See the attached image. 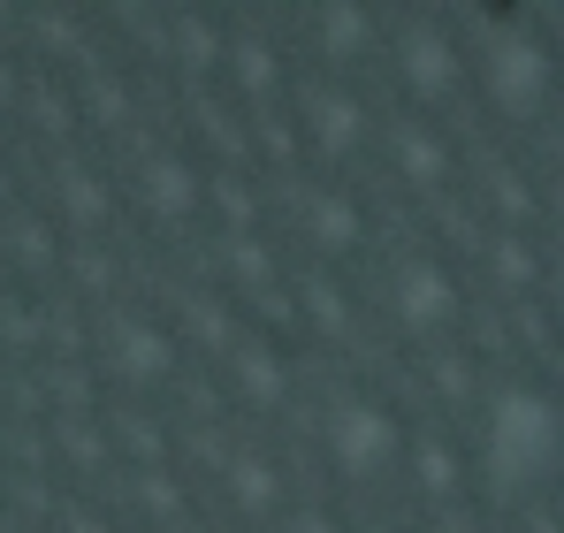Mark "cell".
I'll return each instance as SVG.
<instances>
[{"label": "cell", "instance_id": "20", "mask_svg": "<svg viewBox=\"0 0 564 533\" xmlns=\"http://www.w3.org/2000/svg\"><path fill=\"white\" fill-rule=\"evenodd\" d=\"M542 313H550V328L564 336V252H550V274H542Z\"/></svg>", "mask_w": 564, "mask_h": 533}, {"label": "cell", "instance_id": "21", "mask_svg": "<svg viewBox=\"0 0 564 533\" xmlns=\"http://www.w3.org/2000/svg\"><path fill=\"white\" fill-rule=\"evenodd\" d=\"M367 533H404V526H367Z\"/></svg>", "mask_w": 564, "mask_h": 533}, {"label": "cell", "instance_id": "16", "mask_svg": "<svg viewBox=\"0 0 564 533\" xmlns=\"http://www.w3.org/2000/svg\"><path fill=\"white\" fill-rule=\"evenodd\" d=\"M221 266H229V282H237V290H260V297L275 290V252H268L260 237H245V229L221 244Z\"/></svg>", "mask_w": 564, "mask_h": 533}, {"label": "cell", "instance_id": "19", "mask_svg": "<svg viewBox=\"0 0 564 533\" xmlns=\"http://www.w3.org/2000/svg\"><path fill=\"white\" fill-rule=\"evenodd\" d=\"M275 533H351V526H344V519H336L328 503H290Z\"/></svg>", "mask_w": 564, "mask_h": 533}, {"label": "cell", "instance_id": "8", "mask_svg": "<svg viewBox=\"0 0 564 533\" xmlns=\"http://www.w3.org/2000/svg\"><path fill=\"white\" fill-rule=\"evenodd\" d=\"M297 237H305V252L328 266L359 260L367 244H375V214H367V198L351 191V183H313L305 198H297Z\"/></svg>", "mask_w": 564, "mask_h": 533}, {"label": "cell", "instance_id": "3", "mask_svg": "<svg viewBox=\"0 0 564 533\" xmlns=\"http://www.w3.org/2000/svg\"><path fill=\"white\" fill-rule=\"evenodd\" d=\"M412 443H420V427L389 404V396H336L328 412H321V457H328V472L344 480V488H359V496H381V488H397L404 480V465H412Z\"/></svg>", "mask_w": 564, "mask_h": 533}, {"label": "cell", "instance_id": "6", "mask_svg": "<svg viewBox=\"0 0 564 533\" xmlns=\"http://www.w3.org/2000/svg\"><path fill=\"white\" fill-rule=\"evenodd\" d=\"M305 46H313L321 77L359 85L375 62H389V23H381L367 0H321V8L305 15Z\"/></svg>", "mask_w": 564, "mask_h": 533}, {"label": "cell", "instance_id": "10", "mask_svg": "<svg viewBox=\"0 0 564 533\" xmlns=\"http://www.w3.org/2000/svg\"><path fill=\"white\" fill-rule=\"evenodd\" d=\"M138 191H145V206H153L169 229H184L191 214L206 206V168H198L191 153H153L145 176H138Z\"/></svg>", "mask_w": 564, "mask_h": 533}, {"label": "cell", "instance_id": "1", "mask_svg": "<svg viewBox=\"0 0 564 533\" xmlns=\"http://www.w3.org/2000/svg\"><path fill=\"white\" fill-rule=\"evenodd\" d=\"M473 488L496 503H550L564 488V389L550 373H496L466 427Z\"/></svg>", "mask_w": 564, "mask_h": 533}, {"label": "cell", "instance_id": "5", "mask_svg": "<svg viewBox=\"0 0 564 533\" xmlns=\"http://www.w3.org/2000/svg\"><path fill=\"white\" fill-rule=\"evenodd\" d=\"M381 313L412 344H451L466 328V274L443 260V252H404V260L381 274Z\"/></svg>", "mask_w": 564, "mask_h": 533}, {"label": "cell", "instance_id": "15", "mask_svg": "<svg viewBox=\"0 0 564 533\" xmlns=\"http://www.w3.org/2000/svg\"><path fill=\"white\" fill-rule=\"evenodd\" d=\"M229 77H237V91H252V99L282 91V85H290L282 46H275V39H237V46H229Z\"/></svg>", "mask_w": 564, "mask_h": 533}, {"label": "cell", "instance_id": "13", "mask_svg": "<svg viewBox=\"0 0 564 533\" xmlns=\"http://www.w3.org/2000/svg\"><path fill=\"white\" fill-rule=\"evenodd\" d=\"M115 358H122V373H130V381H169V373L184 366L176 336H161L153 320H130V328L115 336Z\"/></svg>", "mask_w": 564, "mask_h": 533}, {"label": "cell", "instance_id": "9", "mask_svg": "<svg viewBox=\"0 0 564 533\" xmlns=\"http://www.w3.org/2000/svg\"><path fill=\"white\" fill-rule=\"evenodd\" d=\"M389 176L404 183V191H443V183L458 176V153H451V138L435 130V122H389Z\"/></svg>", "mask_w": 564, "mask_h": 533}, {"label": "cell", "instance_id": "14", "mask_svg": "<svg viewBox=\"0 0 564 533\" xmlns=\"http://www.w3.org/2000/svg\"><path fill=\"white\" fill-rule=\"evenodd\" d=\"M404 480H420V496H435V503H451L458 488L473 480V457H466V443L451 449V443H412V465H404Z\"/></svg>", "mask_w": 564, "mask_h": 533}, {"label": "cell", "instance_id": "18", "mask_svg": "<svg viewBox=\"0 0 564 533\" xmlns=\"http://www.w3.org/2000/svg\"><path fill=\"white\" fill-rule=\"evenodd\" d=\"M305 320H313L321 336H344V328H351V305H344L336 274H313V282H305Z\"/></svg>", "mask_w": 564, "mask_h": 533}, {"label": "cell", "instance_id": "7", "mask_svg": "<svg viewBox=\"0 0 564 533\" xmlns=\"http://www.w3.org/2000/svg\"><path fill=\"white\" fill-rule=\"evenodd\" d=\"M297 130H305V145L313 153H328V161H359L367 145L381 138V122H375V99L359 85H336V77H313V85L297 91Z\"/></svg>", "mask_w": 564, "mask_h": 533}, {"label": "cell", "instance_id": "11", "mask_svg": "<svg viewBox=\"0 0 564 533\" xmlns=\"http://www.w3.org/2000/svg\"><path fill=\"white\" fill-rule=\"evenodd\" d=\"M221 488H229V511H245V519H260V526H282V511H290L282 465L268 457V449H237L229 472H221Z\"/></svg>", "mask_w": 564, "mask_h": 533}, {"label": "cell", "instance_id": "4", "mask_svg": "<svg viewBox=\"0 0 564 533\" xmlns=\"http://www.w3.org/2000/svg\"><path fill=\"white\" fill-rule=\"evenodd\" d=\"M389 77L412 107H451L473 85V39L451 15H404L389 31Z\"/></svg>", "mask_w": 564, "mask_h": 533}, {"label": "cell", "instance_id": "2", "mask_svg": "<svg viewBox=\"0 0 564 533\" xmlns=\"http://www.w3.org/2000/svg\"><path fill=\"white\" fill-rule=\"evenodd\" d=\"M473 91L496 122L542 130L564 99V39L542 15H496L473 31Z\"/></svg>", "mask_w": 564, "mask_h": 533}, {"label": "cell", "instance_id": "17", "mask_svg": "<svg viewBox=\"0 0 564 533\" xmlns=\"http://www.w3.org/2000/svg\"><path fill=\"white\" fill-rule=\"evenodd\" d=\"M229 31H214L206 15H184L176 23V54H184V69H229Z\"/></svg>", "mask_w": 564, "mask_h": 533}, {"label": "cell", "instance_id": "12", "mask_svg": "<svg viewBox=\"0 0 564 533\" xmlns=\"http://www.w3.org/2000/svg\"><path fill=\"white\" fill-rule=\"evenodd\" d=\"M229 381H237V396H245L252 412H275L282 396H290V358H282L275 336H245V344L229 351Z\"/></svg>", "mask_w": 564, "mask_h": 533}]
</instances>
